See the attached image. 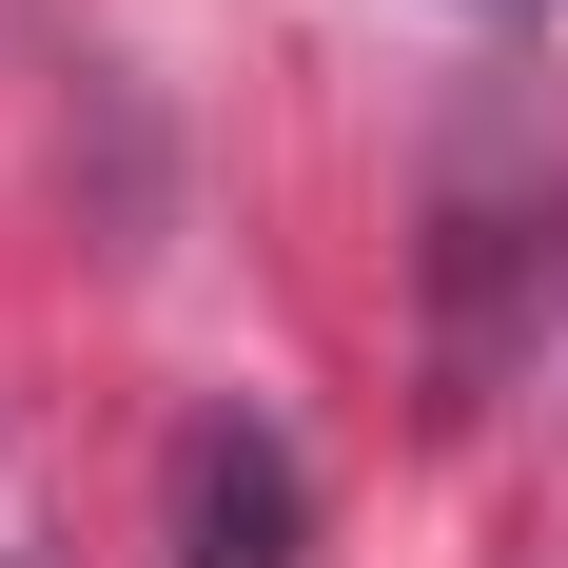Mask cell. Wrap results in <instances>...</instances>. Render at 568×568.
I'll return each mask as SVG.
<instances>
[{"label": "cell", "instance_id": "cell-1", "mask_svg": "<svg viewBox=\"0 0 568 568\" xmlns=\"http://www.w3.org/2000/svg\"><path fill=\"white\" fill-rule=\"evenodd\" d=\"M176 568H294V452L255 412H216L176 452Z\"/></svg>", "mask_w": 568, "mask_h": 568}]
</instances>
